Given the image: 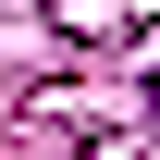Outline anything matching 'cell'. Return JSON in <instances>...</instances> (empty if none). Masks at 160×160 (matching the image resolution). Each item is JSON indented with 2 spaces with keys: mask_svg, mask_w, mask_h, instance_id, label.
Returning a JSON list of instances; mask_svg holds the SVG:
<instances>
[{
  "mask_svg": "<svg viewBox=\"0 0 160 160\" xmlns=\"http://www.w3.org/2000/svg\"><path fill=\"white\" fill-rule=\"evenodd\" d=\"M148 99H160V74H148Z\"/></svg>",
  "mask_w": 160,
  "mask_h": 160,
  "instance_id": "6da1fadb",
  "label": "cell"
}]
</instances>
